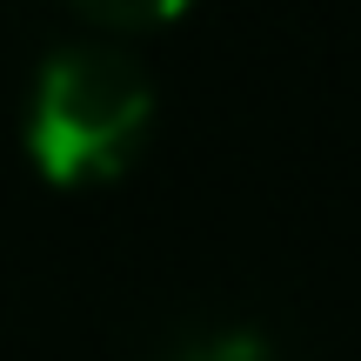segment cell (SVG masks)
<instances>
[{"label":"cell","mask_w":361,"mask_h":361,"mask_svg":"<svg viewBox=\"0 0 361 361\" xmlns=\"http://www.w3.org/2000/svg\"><path fill=\"white\" fill-rule=\"evenodd\" d=\"M147 361H281V348L255 322H194L161 335Z\"/></svg>","instance_id":"cell-2"},{"label":"cell","mask_w":361,"mask_h":361,"mask_svg":"<svg viewBox=\"0 0 361 361\" xmlns=\"http://www.w3.org/2000/svg\"><path fill=\"white\" fill-rule=\"evenodd\" d=\"M154 114V80L114 40H61L34 74L27 147L47 174H114Z\"/></svg>","instance_id":"cell-1"},{"label":"cell","mask_w":361,"mask_h":361,"mask_svg":"<svg viewBox=\"0 0 361 361\" xmlns=\"http://www.w3.org/2000/svg\"><path fill=\"white\" fill-rule=\"evenodd\" d=\"M87 7H101V13H121V20H161V13H174L180 0H87Z\"/></svg>","instance_id":"cell-3"}]
</instances>
